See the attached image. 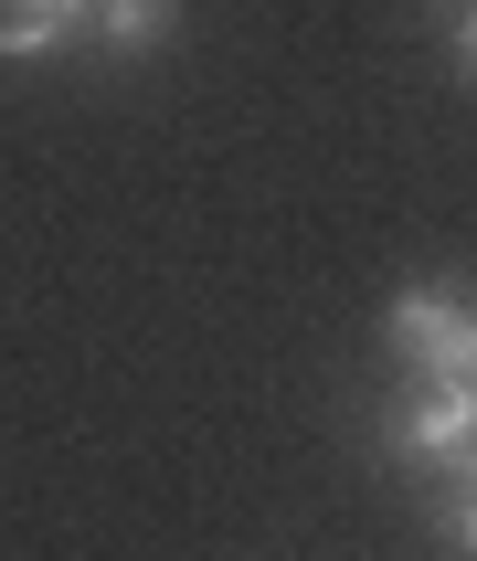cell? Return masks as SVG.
Wrapping results in <instances>:
<instances>
[{"label": "cell", "instance_id": "obj_1", "mask_svg": "<svg viewBox=\"0 0 477 561\" xmlns=\"http://www.w3.org/2000/svg\"><path fill=\"white\" fill-rule=\"evenodd\" d=\"M382 340L413 381H467L477 371V297H445V286H404L382 308Z\"/></svg>", "mask_w": 477, "mask_h": 561}, {"label": "cell", "instance_id": "obj_6", "mask_svg": "<svg viewBox=\"0 0 477 561\" xmlns=\"http://www.w3.org/2000/svg\"><path fill=\"white\" fill-rule=\"evenodd\" d=\"M445 54H456V75H467V85H477V0H467V11H456V32H445Z\"/></svg>", "mask_w": 477, "mask_h": 561}, {"label": "cell", "instance_id": "obj_2", "mask_svg": "<svg viewBox=\"0 0 477 561\" xmlns=\"http://www.w3.org/2000/svg\"><path fill=\"white\" fill-rule=\"evenodd\" d=\"M393 435V456H413V467H456L477 445V392L467 381H413V403L382 424Z\"/></svg>", "mask_w": 477, "mask_h": 561}, {"label": "cell", "instance_id": "obj_5", "mask_svg": "<svg viewBox=\"0 0 477 561\" xmlns=\"http://www.w3.org/2000/svg\"><path fill=\"white\" fill-rule=\"evenodd\" d=\"M435 540H445L456 561H477V488H467V477H456V499L435 508Z\"/></svg>", "mask_w": 477, "mask_h": 561}, {"label": "cell", "instance_id": "obj_3", "mask_svg": "<svg viewBox=\"0 0 477 561\" xmlns=\"http://www.w3.org/2000/svg\"><path fill=\"white\" fill-rule=\"evenodd\" d=\"M95 0H0V64H54L86 43Z\"/></svg>", "mask_w": 477, "mask_h": 561}, {"label": "cell", "instance_id": "obj_4", "mask_svg": "<svg viewBox=\"0 0 477 561\" xmlns=\"http://www.w3.org/2000/svg\"><path fill=\"white\" fill-rule=\"evenodd\" d=\"M170 22H181V0H95V11H86V54L138 64V54L170 43Z\"/></svg>", "mask_w": 477, "mask_h": 561}]
</instances>
